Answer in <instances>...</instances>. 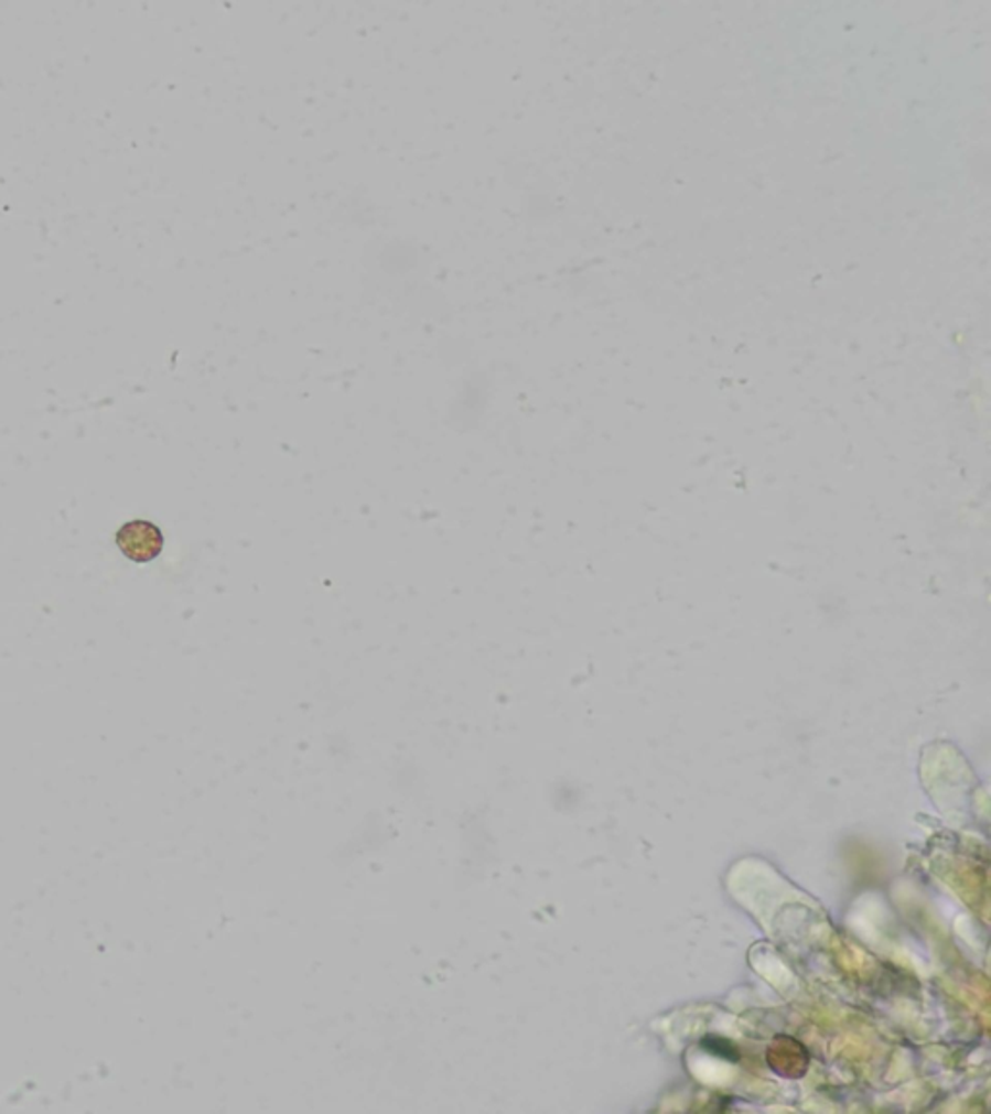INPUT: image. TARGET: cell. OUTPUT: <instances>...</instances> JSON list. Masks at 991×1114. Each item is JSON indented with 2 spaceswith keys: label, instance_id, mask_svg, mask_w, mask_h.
Wrapping results in <instances>:
<instances>
[{
  "label": "cell",
  "instance_id": "1",
  "mask_svg": "<svg viewBox=\"0 0 991 1114\" xmlns=\"http://www.w3.org/2000/svg\"><path fill=\"white\" fill-rule=\"evenodd\" d=\"M117 545L130 562L150 563L163 552L165 538L155 522L138 519L120 527Z\"/></svg>",
  "mask_w": 991,
  "mask_h": 1114
},
{
  "label": "cell",
  "instance_id": "2",
  "mask_svg": "<svg viewBox=\"0 0 991 1114\" xmlns=\"http://www.w3.org/2000/svg\"><path fill=\"white\" fill-rule=\"evenodd\" d=\"M767 1064L783 1078H801L808 1070V1049L794 1037L778 1036L767 1051Z\"/></svg>",
  "mask_w": 991,
  "mask_h": 1114
},
{
  "label": "cell",
  "instance_id": "3",
  "mask_svg": "<svg viewBox=\"0 0 991 1114\" xmlns=\"http://www.w3.org/2000/svg\"><path fill=\"white\" fill-rule=\"evenodd\" d=\"M701 1047L707 1054H713V1057H719L722 1060H729V1062H736L740 1059V1052H737L736 1045L724 1039L721 1036H705L701 1039Z\"/></svg>",
  "mask_w": 991,
  "mask_h": 1114
}]
</instances>
